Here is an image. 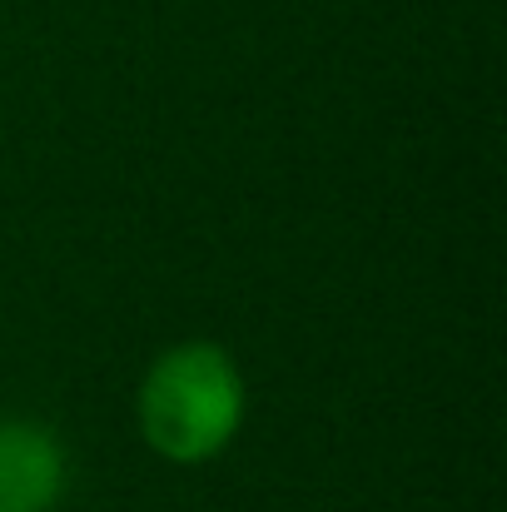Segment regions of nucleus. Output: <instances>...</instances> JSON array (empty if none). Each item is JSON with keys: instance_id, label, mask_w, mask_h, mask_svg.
Returning a JSON list of instances; mask_svg holds the SVG:
<instances>
[{"instance_id": "1", "label": "nucleus", "mask_w": 507, "mask_h": 512, "mask_svg": "<svg viewBox=\"0 0 507 512\" xmlns=\"http://www.w3.org/2000/svg\"><path fill=\"white\" fill-rule=\"evenodd\" d=\"M244 408H249L244 373L234 353L214 339L169 343L145 368L135 393L140 438L150 443V453L179 468L219 458L234 443Z\"/></svg>"}, {"instance_id": "2", "label": "nucleus", "mask_w": 507, "mask_h": 512, "mask_svg": "<svg viewBox=\"0 0 507 512\" xmlns=\"http://www.w3.org/2000/svg\"><path fill=\"white\" fill-rule=\"evenodd\" d=\"M65 493V448L50 428L0 423V512H50Z\"/></svg>"}]
</instances>
